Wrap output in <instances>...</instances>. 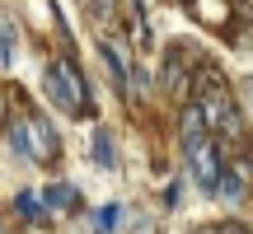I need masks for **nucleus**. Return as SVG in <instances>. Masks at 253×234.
<instances>
[{"label":"nucleus","mask_w":253,"mask_h":234,"mask_svg":"<svg viewBox=\"0 0 253 234\" xmlns=\"http://www.w3.org/2000/svg\"><path fill=\"white\" fill-rule=\"evenodd\" d=\"M197 108H202V117H207V126H216L225 141H239V136H244V113H239V103L230 99L225 75L211 71V66L197 80Z\"/></svg>","instance_id":"f257e3e1"},{"label":"nucleus","mask_w":253,"mask_h":234,"mask_svg":"<svg viewBox=\"0 0 253 234\" xmlns=\"http://www.w3.org/2000/svg\"><path fill=\"white\" fill-rule=\"evenodd\" d=\"M47 94H52L56 108H66L71 117H84L89 113V94H84V80L75 71V61H56L47 71Z\"/></svg>","instance_id":"f03ea898"},{"label":"nucleus","mask_w":253,"mask_h":234,"mask_svg":"<svg viewBox=\"0 0 253 234\" xmlns=\"http://www.w3.org/2000/svg\"><path fill=\"white\" fill-rule=\"evenodd\" d=\"M14 145L24 155H33L38 164H56V155H61V145H56V131L52 122H47L42 113H28L14 122Z\"/></svg>","instance_id":"7ed1b4c3"},{"label":"nucleus","mask_w":253,"mask_h":234,"mask_svg":"<svg viewBox=\"0 0 253 234\" xmlns=\"http://www.w3.org/2000/svg\"><path fill=\"white\" fill-rule=\"evenodd\" d=\"M188 164H192V173H197V183H202L207 192H216V188H220L225 169H220V155H216V145H211V141L188 145Z\"/></svg>","instance_id":"20e7f679"},{"label":"nucleus","mask_w":253,"mask_h":234,"mask_svg":"<svg viewBox=\"0 0 253 234\" xmlns=\"http://www.w3.org/2000/svg\"><path fill=\"white\" fill-rule=\"evenodd\" d=\"M207 141V117H202V108L192 103L188 113H183V145H202Z\"/></svg>","instance_id":"39448f33"},{"label":"nucleus","mask_w":253,"mask_h":234,"mask_svg":"<svg viewBox=\"0 0 253 234\" xmlns=\"http://www.w3.org/2000/svg\"><path fill=\"white\" fill-rule=\"evenodd\" d=\"M94 159H99L103 169H113V164H118V155H113V136H108V131H94Z\"/></svg>","instance_id":"423d86ee"},{"label":"nucleus","mask_w":253,"mask_h":234,"mask_svg":"<svg viewBox=\"0 0 253 234\" xmlns=\"http://www.w3.org/2000/svg\"><path fill=\"white\" fill-rule=\"evenodd\" d=\"M183 84H188V80H183V61H178V56H169V61H164V89L178 94Z\"/></svg>","instance_id":"0eeeda50"},{"label":"nucleus","mask_w":253,"mask_h":234,"mask_svg":"<svg viewBox=\"0 0 253 234\" xmlns=\"http://www.w3.org/2000/svg\"><path fill=\"white\" fill-rule=\"evenodd\" d=\"M220 197H225V201L244 197V173H225V178H220Z\"/></svg>","instance_id":"6e6552de"},{"label":"nucleus","mask_w":253,"mask_h":234,"mask_svg":"<svg viewBox=\"0 0 253 234\" xmlns=\"http://www.w3.org/2000/svg\"><path fill=\"white\" fill-rule=\"evenodd\" d=\"M47 206H75V188H71V183H56V188H47Z\"/></svg>","instance_id":"1a4fd4ad"},{"label":"nucleus","mask_w":253,"mask_h":234,"mask_svg":"<svg viewBox=\"0 0 253 234\" xmlns=\"http://www.w3.org/2000/svg\"><path fill=\"white\" fill-rule=\"evenodd\" d=\"M84 5H89L94 14H113V0H84Z\"/></svg>","instance_id":"9d476101"},{"label":"nucleus","mask_w":253,"mask_h":234,"mask_svg":"<svg viewBox=\"0 0 253 234\" xmlns=\"http://www.w3.org/2000/svg\"><path fill=\"white\" fill-rule=\"evenodd\" d=\"M239 94H244V103H249V113H253V80H239Z\"/></svg>","instance_id":"9b49d317"},{"label":"nucleus","mask_w":253,"mask_h":234,"mask_svg":"<svg viewBox=\"0 0 253 234\" xmlns=\"http://www.w3.org/2000/svg\"><path fill=\"white\" fill-rule=\"evenodd\" d=\"M220 234H249V230H239V225H220Z\"/></svg>","instance_id":"f8f14e48"},{"label":"nucleus","mask_w":253,"mask_h":234,"mask_svg":"<svg viewBox=\"0 0 253 234\" xmlns=\"http://www.w3.org/2000/svg\"><path fill=\"white\" fill-rule=\"evenodd\" d=\"M0 117H5V89H0Z\"/></svg>","instance_id":"ddd939ff"},{"label":"nucleus","mask_w":253,"mask_h":234,"mask_svg":"<svg viewBox=\"0 0 253 234\" xmlns=\"http://www.w3.org/2000/svg\"><path fill=\"white\" fill-rule=\"evenodd\" d=\"M202 234H220V230H202Z\"/></svg>","instance_id":"4468645a"}]
</instances>
